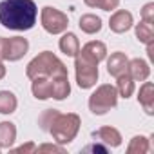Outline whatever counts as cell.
Masks as SVG:
<instances>
[{
	"instance_id": "ba28073f",
	"label": "cell",
	"mask_w": 154,
	"mask_h": 154,
	"mask_svg": "<svg viewBox=\"0 0 154 154\" xmlns=\"http://www.w3.org/2000/svg\"><path fill=\"white\" fill-rule=\"evenodd\" d=\"M132 26H134V17H132V13L127 11V9H114V13H112L111 18H109V27H111V31L116 33V35L127 33Z\"/></svg>"
},
{
	"instance_id": "5bb4252c",
	"label": "cell",
	"mask_w": 154,
	"mask_h": 154,
	"mask_svg": "<svg viewBox=\"0 0 154 154\" xmlns=\"http://www.w3.org/2000/svg\"><path fill=\"white\" fill-rule=\"evenodd\" d=\"M58 47H60V51L65 56H72L74 58L76 54H78V51H80V40H78V36H76L74 33L63 31L62 38L58 40Z\"/></svg>"
},
{
	"instance_id": "4fadbf2b",
	"label": "cell",
	"mask_w": 154,
	"mask_h": 154,
	"mask_svg": "<svg viewBox=\"0 0 154 154\" xmlns=\"http://www.w3.org/2000/svg\"><path fill=\"white\" fill-rule=\"evenodd\" d=\"M127 72L131 74V78L134 82H145L150 76V65L143 58H132V60H129Z\"/></svg>"
},
{
	"instance_id": "f1b7e54d",
	"label": "cell",
	"mask_w": 154,
	"mask_h": 154,
	"mask_svg": "<svg viewBox=\"0 0 154 154\" xmlns=\"http://www.w3.org/2000/svg\"><path fill=\"white\" fill-rule=\"evenodd\" d=\"M6 72H8V69H6L4 62L0 60V80H4V78H6Z\"/></svg>"
},
{
	"instance_id": "6da1fadb",
	"label": "cell",
	"mask_w": 154,
	"mask_h": 154,
	"mask_svg": "<svg viewBox=\"0 0 154 154\" xmlns=\"http://www.w3.org/2000/svg\"><path fill=\"white\" fill-rule=\"evenodd\" d=\"M38 18L35 0H2L0 2V24L11 31H29Z\"/></svg>"
},
{
	"instance_id": "2e32d148",
	"label": "cell",
	"mask_w": 154,
	"mask_h": 154,
	"mask_svg": "<svg viewBox=\"0 0 154 154\" xmlns=\"http://www.w3.org/2000/svg\"><path fill=\"white\" fill-rule=\"evenodd\" d=\"M17 141V127L13 122H0V149L9 150Z\"/></svg>"
},
{
	"instance_id": "4316f807",
	"label": "cell",
	"mask_w": 154,
	"mask_h": 154,
	"mask_svg": "<svg viewBox=\"0 0 154 154\" xmlns=\"http://www.w3.org/2000/svg\"><path fill=\"white\" fill-rule=\"evenodd\" d=\"M84 150H93V152H107L109 149H107L105 145H89V147H85Z\"/></svg>"
},
{
	"instance_id": "d4e9b609",
	"label": "cell",
	"mask_w": 154,
	"mask_h": 154,
	"mask_svg": "<svg viewBox=\"0 0 154 154\" xmlns=\"http://www.w3.org/2000/svg\"><path fill=\"white\" fill-rule=\"evenodd\" d=\"M141 20L149 22V24H154V2H147L143 8H141Z\"/></svg>"
},
{
	"instance_id": "5b68a950",
	"label": "cell",
	"mask_w": 154,
	"mask_h": 154,
	"mask_svg": "<svg viewBox=\"0 0 154 154\" xmlns=\"http://www.w3.org/2000/svg\"><path fill=\"white\" fill-rule=\"evenodd\" d=\"M74 76H76V84H78L80 89L94 87L98 82V76H100L98 63L78 51V54L74 56Z\"/></svg>"
},
{
	"instance_id": "e0dca14e",
	"label": "cell",
	"mask_w": 154,
	"mask_h": 154,
	"mask_svg": "<svg viewBox=\"0 0 154 154\" xmlns=\"http://www.w3.org/2000/svg\"><path fill=\"white\" fill-rule=\"evenodd\" d=\"M78 26H80V29H82L85 35H96V33L102 31L103 22H102V18H100L98 15H94V13H85V15L80 17Z\"/></svg>"
},
{
	"instance_id": "7402d4cb",
	"label": "cell",
	"mask_w": 154,
	"mask_h": 154,
	"mask_svg": "<svg viewBox=\"0 0 154 154\" xmlns=\"http://www.w3.org/2000/svg\"><path fill=\"white\" fill-rule=\"evenodd\" d=\"M84 4L87 8H98L102 11H109L111 13V11L118 9L120 0H84Z\"/></svg>"
},
{
	"instance_id": "7a4b0ae2",
	"label": "cell",
	"mask_w": 154,
	"mask_h": 154,
	"mask_svg": "<svg viewBox=\"0 0 154 154\" xmlns=\"http://www.w3.org/2000/svg\"><path fill=\"white\" fill-rule=\"evenodd\" d=\"M67 67L65 63L51 51L38 53L26 67V76L29 80L35 78H54V76H65Z\"/></svg>"
},
{
	"instance_id": "9c48e42d",
	"label": "cell",
	"mask_w": 154,
	"mask_h": 154,
	"mask_svg": "<svg viewBox=\"0 0 154 154\" xmlns=\"http://www.w3.org/2000/svg\"><path fill=\"white\" fill-rule=\"evenodd\" d=\"M93 138H94L98 143L105 145L107 149H116V147H120L122 141H123L122 132H120L118 129H114V127H109V125L100 127L98 131H94V132H93Z\"/></svg>"
},
{
	"instance_id": "3957f363",
	"label": "cell",
	"mask_w": 154,
	"mask_h": 154,
	"mask_svg": "<svg viewBox=\"0 0 154 154\" xmlns=\"http://www.w3.org/2000/svg\"><path fill=\"white\" fill-rule=\"evenodd\" d=\"M80 125H82V120H80V116L76 112L63 114V112L58 111V114L53 118L47 132L53 136V140L56 143L65 147L76 138V134H78V131H80Z\"/></svg>"
},
{
	"instance_id": "ffe728a7",
	"label": "cell",
	"mask_w": 154,
	"mask_h": 154,
	"mask_svg": "<svg viewBox=\"0 0 154 154\" xmlns=\"http://www.w3.org/2000/svg\"><path fill=\"white\" fill-rule=\"evenodd\" d=\"M18 107V100L11 91H0V114H13Z\"/></svg>"
},
{
	"instance_id": "ac0fdd59",
	"label": "cell",
	"mask_w": 154,
	"mask_h": 154,
	"mask_svg": "<svg viewBox=\"0 0 154 154\" xmlns=\"http://www.w3.org/2000/svg\"><path fill=\"white\" fill-rule=\"evenodd\" d=\"M116 91H118V96H122V98H131L132 94H134V89H136V85H134V80L131 78V74L129 72H123V74H120L118 78H116Z\"/></svg>"
},
{
	"instance_id": "8fae6325",
	"label": "cell",
	"mask_w": 154,
	"mask_h": 154,
	"mask_svg": "<svg viewBox=\"0 0 154 154\" xmlns=\"http://www.w3.org/2000/svg\"><path fill=\"white\" fill-rule=\"evenodd\" d=\"M138 102L140 105L143 107V111L152 116L154 114V84L152 82H143L140 85V91H138Z\"/></svg>"
},
{
	"instance_id": "603a6c76",
	"label": "cell",
	"mask_w": 154,
	"mask_h": 154,
	"mask_svg": "<svg viewBox=\"0 0 154 154\" xmlns=\"http://www.w3.org/2000/svg\"><path fill=\"white\" fill-rule=\"evenodd\" d=\"M58 114V111L56 109H45L44 112H42V116L38 118V125L42 127V131H47L49 129V125H51V122H53V118Z\"/></svg>"
},
{
	"instance_id": "83f0119b",
	"label": "cell",
	"mask_w": 154,
	"mask_h": 154,
	"mask_svg": "<svg viewBox=\"0 0 154 154\" xmlns=\"http://www.w3.org/2000/svg\"><path fill=\"white\" fill-rule=\"evenodd\" d=\"M4 53H6V36H0V60L4 62Z\"/></svg>"
},
{
	"instance_id": "f546056e",
	"label": "cell",
	"mask_w": 154,
	"mask_h": 154,
	"mask_svg": "<svg viewBox=\"0 0 154 154\" xmlns=\"http://www.w3.org/2000/svg\"><path fill=\"white\" fill-rule=\"evenodd\" d=\"M0 152H2V149H0Z\"/></svg>"
},
{
	"instance_id": "484cf974",
	"label": "cell",
	"mask_w": 154,
	"mask_h": 154,
	"mask_svg": "<svg viewBox=\"0 0 154 154\" xmlns=\"http://www.w3.org/2000/svg\"><path fill=\"white\" fill-rule=\"evenodd\" d=\"M9 150H13V152H24V154H26V152H36V145H35L33 141H27L26 145H20V147H15V149L11 147Z\"/></svg>"
},
{
	"instance_id": "277c9868",
	"label": "cell",
	"mask_w": 154,
	"mask_h": 154,
	"mask_svg": "<svg viewBox=\"0 0 154 154\" xmlns=\"http://www.w3.org/2000/svg\"><path fill=\"white\" fill-rule=\"evenodd\" d=\"M118 91L114 85L111 84H102L98 85L93 94L89 96V111L96 116L107 114L111 109H114L118 105Z\"/></svg>"
},
{
	"instance_id": "9a60e30c",
	"label": "cell",
	"mask_w": 154,
	"mask_h": 154,
	"mask_svg": "<svg viewBox=\"0 0 154 154\" xmlns=\"http://www.w3.org/2000/svg\"><path fill=\"white\" fill-rule=\"evenodd\" d=\"M65 76H69V74H65ZM54 78H58V76H54ZM54 78H35V80H31V93H33V96L36 100H49Z\"/></svg>"
},
{
	"instance_id": "44dd1931",
	"label": "cell",
	"mask_w": 154,
	"mask_h": 154,
	"mask_svg": "<svg viewBox=\"0 0 154 154\" xmlns=\"http://www.w3.org/2000/svg\"><path fill=\"white\" fill-rule=\"evenodd\" d=\"M149 150H150V143L147 136H134L127 145L129 154H147Z\"/></svg>"
},
{
	"instance_id": "cb8c5ba5",
	"label": "cell",
	"mask_w": 154,
	"mask_h": 154,
	"mask_svg": "<svg viewBox=\"0 0 154 154\" xmlns=\"http://www.w3.org/2000/svg\"><path fill=\"white\" fill-rule=\"evenodd\" d=\"M36 152H58V154H63L65 152V149H63V145H60V143H44V145H36Z\"/></svg>"
},
{
	"instance_id": "52a82bcc",
	"label": "cell",
	"mask_w": 154,
	"mask_h": 154,
	"mask_svg": "<svg viewBox=\"0 0 154 154\" xmlns=\"http://www.w3.org/2000/svg\"><path fill=\"white\" fill-rule=\"evenodd\" d=\"M29 51V42L24 36H11L6 38V53L4 62H18L22 60Z\"/></svg>"
},
{
	"instance_id": "30bf717a",
	"label": "cell",
	"mask_w": 154,
	"mask_h": 154,
	"mask_svg": "<svg viewBox=\"0 0 154 154\" xmlns=\"http://www.w3.org/2000/svg\"><path fill=\"white\" fill-rule=\"evenodd\" d=\"M127 69H129V58H127L125 53L116 51L107 58V72L112 78H118L120 74L127 72Z\"/></svg>"
},
{
	"instance_id": "d6986e66",
	"label": "cell",
	"mask_w": 154,
	"mask_h": 154,
	"mask_svg": "<svg viewBox=\"0 0 154 154\" xmlns=\"http://www.w3.org/2000/svg\"><path fill=\"white\" fill-rule=\"evenodd\" d=\"M134 35H136L138 42H141L145 45L152 44L154 42V24H149V22L141 20L140 24L134 26Z\"/></svg>"
},
{
	"instance_id": "8992f818",
	"label": "cell",
	"mask_w": 154,
	"mask_h": 154,
	"mask_svg": "<svg viewBox=\"0 0 154 154\" xmlns=\"http://www.w3.org/2000/svg\"><path fill=\"white\" fill-rule=\"evenodd\" d=\"M40 24H42L45 33L62 35L69 27V18L63 11L56 9V8H51V6H45V8L40 9Z\"/></svg>"
},
{
	"instance_id": "7c38bea8",
	"label": "cell",
	"mask_w": 154,
	"mask_h": 154,
	"mask_svg": "<svg viewBox=\"0 0 154 154\" xmlns=\"http://www.w3.org/2000/svg\"><path fill=\"white\" fill-rule=\"evenodd\" d=\"M80 53L85 54L87 58H91L93 62L100 63V62H103L107 58V45L103 42H100V40H91L84 47H80Z\"/></svg>"
}]
</instances>
